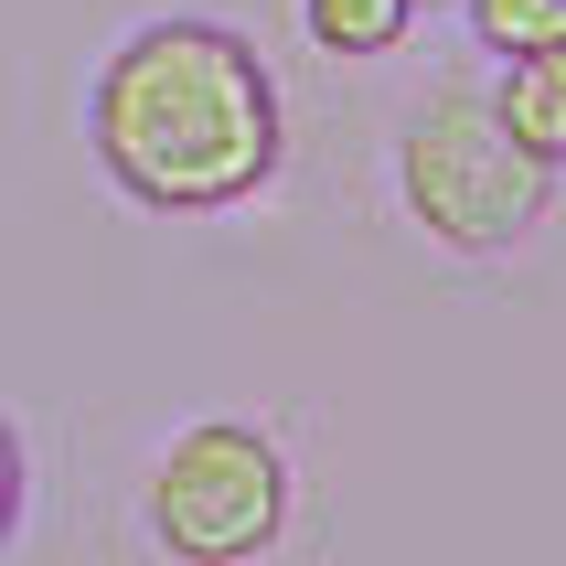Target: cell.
Returning a JSON list of instances; mask_svg holds the SVG:
<instances>
[{
	"label": "cell",
	"instance_id": "2",
	"mask_svg": "<svg viewBox=\"0 0 566 566\" xmlns=\"http://www.w3.org/2000/svg\"><path fill=\"white\" fill-rule=\"evenodd\" d=\"M396 203L439 256H513L556 203V171L503 128L492 75H439L396 128Z\"/></svg>",
	"mask_w": 566,
	"mask_h": 566
},
{
	"label": "cell",
	"instance_id": "6",
	"mask_svg": "<svg viewBox=\"0 0 566 566\" xmlns=\"http://www.w3.org/2000/svg\"><path fill=\"white\" fill-rule=\"evenodd\" d=\"M449 11L471 22V43L492 64H503V54H535V43H556V32H566V0H449Z\"/></svg>",
	"mask_w": 566,
	"mask_h": 566
},
{
	"label": "cell",
	"instance_id": "8",
	"mask_svg": "<svg viewBox=\"0 0 566 566\" xmlns=\"http://www.w3.org/2000/svg\"><path fill=\"white\" fill-rule=\"evenodd\" d=\"M417 11H449V0H417Z\"/></svg>",
	"mask_w": 566,
	"mask_h": 566
},
{
	"label": "cell",
	"instance_id": "3",
	"mask_svg": "<svg viewBox=\"0 0 566 566\" xmlns=\"http://www.w3.org/2000/svg\"><path fill=\"white\" fill-rule=\"evenodd\" d=\"M300 471L268 417H192L139 471V535L171 566H247L289 535Z\"/></svg>",
	"mask_w": 566,
	"mask_h": 566
},
{
	"label": "cell",
	"instance_id": "5",
	"mask_svg": "<svg viewBox=\"0 0 566 566\" xmlns=\"http://www.w3.org/2000/svg\"><path fill=\"white\" fill-rule=\"evenodd\" d=\"M417 22H428L417 0H300V43H311V54H332V64H375V54H396Z\"/></svg>",
	"mask_w": 566,
	"mask_h": 566
},
{
	"label": "cell",
	"instance_id": "7",
	"mask_svg": "<svg viewBox=\"0 0 566 566\" xmlns=\"http://www.w3.org/2000/svg\"><path fill=\"white\" fill-rule=\"evenodd\" d=\"M22 513H32V449H22V417L0 407V545L22 535Z\"/></svg>",
	"mask_w": 566,
	"mask_h": 566
},
{
	"label": "cell",
	"instance_id": "4",
	"mask_svg": "<svg viewBox=\"0 0 566 566\" xmlns=\"http://www.w3.org/2000/svg\"><path fill=\"white\" fill-rule=\"evenodd\" d=\"M492 107H503V128L545 160V171H566V32H556V43H535V54H503Z\"/></svg>",
	"mask_w": 566,
	"mask_h": 566
},
{
	"label": "cell",
	"instance_id": "1",
	"mask_svg": "<svg viewBox=\"0 0 566 566\" xmlns=\"http://www.w3.org/2000/svg\"><path fill=\"white\" fill-rule=\"evenodd\" d=\"M86 150L118 182V203L214 224L279 182L289 96L256 54V32L214 22V11H150L86 75Z\"/></svg>",
	"mask_w": 566,
	"mask_h": 566
}]
</instances>
